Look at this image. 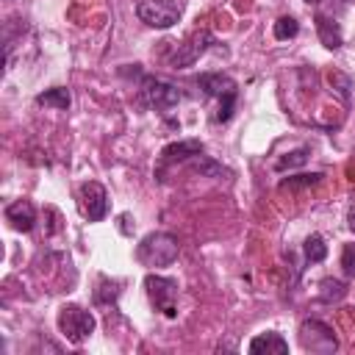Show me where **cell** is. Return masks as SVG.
<instances>
[{
  "label": "cell",
  "mask_w": 355,
  "mask_h": 355,
  "mask_svg": "<svg viewBox=\"0 0 355 355\" xmlns=\"http://www.w3.org/2000/svg\"><path fill=\"white\" fill-rule=\"evenodd\" d=\"M178 252H180V244H178V239L172 236V233H150V236H144L141 241H139V247H136V258H139V263H144V266H169V263H175L178 261Z\"/></svg>",
  "instance_id": "6da1fadb"
},
{
  "label": "cell",
  "mask_w": 355,
  "mask_h": 355,
  "mask_svg": "<svg viewBox=\"0 0 355 355\" xmlns=\"http://www.w3.org/2000/svg\"><path fill=\"white\" fill-rule=\"evenodd\" d=\"M183 8H186V0H139L136 14L144 25L164 31L183 17Z\"/></svg>",
  "instance_id": "7a4b0ae2"
},
{
  "label": "cell",
  "mask_w": 355,
  "mask_h": 355,
  "mask_svg": "<svg viewBox=\"0 0 355 355\" xmlns=\"http://www.w3.org/2000/svg\"><path fill=\"white\" fill-rule=\"evenodd\" d=\"M94 316H92V311H86V308H80V305H64L61 311H58V330H61V336L69 341V344H80V341H86L92 333H94Z\"/></svg>",
  "instance_id": "3957f363"
},
{
  "label": "cell",
  "mask_w": 355,
  "mask_h": 355,
  "mask_svg": "<svg viewBox=\"0 0 355 355\" xmlns=\"http://www.w3.org/2000/svg\"><path fill=\"white\" fill-rule=\"evenodd\" d=\"M300 344L308 352H319V355H330L338 349L336 333L330 324H324L322 319H305L300 324Z\"/></svg>",
  "instance_id": "277c9868"
},
{
  "label": "cell",
  "mask_w": 355,
  "mask_h": 355,
  "mask_svg": "<svg viewBox=\"0 0 355 355\" xmlns=\"http://www.w3.org/2000/svg\"><path fill=\"white\" fill-rule=\"evenodd\" d=\"M144 288L150 302L169 319L178 316V280L172 277H161V275H147L144 277Z\"/></svg>",
  "instance_id": "5b68a950"
},
{
  "label": "cell",
  "mask_w": 355,
  "mask_h": 355,
  "mask_svg": "<svg viewBox=\"0 0 355 355\" xmlns=\"http://www.w3.org/2000/svg\"><path fill=\"white\" fill-rule=\"evenodd\" d=\"M141 100L150 108H161L164 111V108H172V105L180 103V92H178V86H172V83H166L161 78L147 75L141 80Z\"/></svg>",
  "instance_id": "8992f818"
},
{
  "label": "cell",
  "mask_w": 355,
  "mask_h": 355,
  "mask_svg": "<svg viewBox=\"0 0 355 355\" xmlns=\"http://www.w3.org/2000/svg\"><path fill=\"white\" fill-rule=\"evenodd\" d=\"M214 42H216V39H214L211 31H197L189 42H183V44L175 50V55L169 58V67H172V69H186V67H191Z\"/></svg>",
  "instance_id": "52a82bcc"
},
{
  "label": "cell",
  "mask_w": 355,
  "mask_h": 355,
  "mask_svg": "<svg viewBox=\"0 0 355 355\" xmlns=\"http://www.w3.org/2000/svg\"><path fill=\"white\" fill-rule=\"evenodd\" d=\"M80 211L89 222H100L108 214V194L97 180L80 186Z\"/></svg>",
  "instance_id": "ba28073f"
},
{
  "label": "cell",
  "mask_w": 355,
  "mask_h": 355,
  "mask_svg": "<svg viewBox=\"0 0 355 355\" xmlns=\"http://www.w3.org/2000/svg\"><path fill=\"white\" fill-rule=\"evenodd\" d=\"M6 219L14 230L19 233H31L33 225H36V208L28 202V200H14L8 208H6Z\"/></svg>",
  "instance_id": "9c48e42d"
},
{
  "label": "cell",
  "mask_w": 355,
  "mask_h": 355,
  "mask_svg": "<svg viewBox=\"0 0 355 355\" xmlns=\"http://www.w3.org/2000/svg\"><path fill=\"white\" fill-rule=\"evenodd\" d=\"M200 89L208 94V97H227V94H236V80L225 72H205L197 78Z\"/></svg>",
  "instance_id": "30bf717a"
},
{
  "label": "cell",
  "mask_w": 355,
  "mask_h": 355,
  "mask_svg": "<svg viewBox=\"0 0 355 355\" xmlns=\"http://www.w3.org/2000/svg\"><path fill=\"white\" fill-rule=\"evenodd\" d=\"M202 150H205V144L200 139H180V141L161 150V164H180L191 155H200Z\"/></svg>",
  "instance_id": "8fae6325"
},
{
  "label": "cell",
  "mask_w": 355,
  "mask_h": 355,
  "mask_svg": "<svg viewBox=\"0 0 355 355\" xmlns=\"http://www.w3.org/2000/svg\"><path fill=\"white\" fill-rule=\"evenodd\" d=\"M250 352L252 355H261V352H275V355H286L288 352V341L280 336V333H275V330H269V333H261V336H255L252 341H250Z\"/></svg>",
  "instance_id": "7c38bea8"
},
{
  "label": "cell",
  "mask_w": 355,
  "mask_h": 355,
  "mask_svg": "<svg viewBox=\"0 0 355 355\" xmlns=\"http://www.w3.org/2000/svg\"><path fill=\"white\" fill-rule=\"evenodd\" d=\"M313 22H316L319 42H322L327 50H338V47H341V42H344L338 22H336V19H330V17H324V14H316V19H313Z\"/></svg>",
  "instance_id": "4fadbf2b"
},
{
  "label": "cell",
  "mask_w": 355,
  "mask_h": 355,
  "mask_svg": "<svg viewBox=\"0 0 355 355\" xmlns=\"http://www.w3.org/2000/svg\"><path fill=\"white\" fill-rule=\"evenodd\" d=\"M36 103H39V105H47V108L67 111V108H69V103H72V97H69V92H67L64 86H55V89L42 92V94L36 97Z\"/></svg>",
  "instance_id": "5bb4252c"
},
{
  "label": "cell",
  "mask_w": 355,
  "mask_h": 355,
  "mask_svg": "<svg viewBox=\"0 0 355 355\" xmlns=\"http://www.w3.org/2000/svg\"><path fill=\"white\" fill-rule=\"evenodd\" d=\"M344 294H347V283H341L336 277H324L319 283V300L322 302H338V300H344Z\"/></svg>",
  "instance_id": "9a60e30c"
},
{
  "label": "cell",
  "mask_w": 355,
  "mask_h": 355,
  "mask_svg": "<svg viewBox=\"0 0 355 355\" xmlns=\"http://www.w3.org/2000/svg\"><path fill=\"white\" fill-rule=\"evenodd\" d=\"M302 250H305V261H308V263H319V261L327 258V244H324V239H322L319 233L308 236L305 244H302Z\"/></svg>",
  "instance_id": "2e32d148"
},
{
  "label": "cell",
  "mask_w": 355,
  "mask_h": 355,
  "mask_svg": "<svg viewBox=\"0 0 355 355\" xmlns=\"http://www.w3.org/2000/svg\"><path fill=\"white\" fill-rule=\"evenodd\" d=\"M308 155H311V147H297V150L286 153L283 158H277L275 169H277V172H286V169H297V166H302V164L308 161Z\"/></svg>",
  "instance_id": "e0dca14e"
},
{
  "label": "cell",
  "mask_w": 355,
  "mask_h": 355,
  "mask_svg": "<svg viewBox=\"0 0 355 355\" xmlns=\"http://www.w3.org/2000/svg\"><path fill=\"white\" fill-rule=\"evenodd\" d=\"M272 33H275V39H277V42L294 39V36L300 33V22H297L294 17H277V22H275Z\"/></svg>",
  "instance_id": "ac0fdd59"
},
{
  "label": "cell",
  "mask_w": 355,
  "mask_h": 355,
  "mask_svg": "<svg viewBox=\"0 0 355 355\" xmlns=\"http://www.w3.org/2000/svg\"><path fill=\"white\" fill-rule=\"evenodd\" d=\"M322 172H311V175H294V178H288V180H283L280 183V189H311V186H316V183H322Z\"/></svg>",
  "instance_id": "d6986e66"
},
{
  "label": "cell",
  "mask_w": 355,
  "mask_h": 355,
  "mask_svg": "<svg viewBox=\"0 0 355 355\" xmlns=\"http://www.w3.org/2000/svg\"><path fill=\"white\" fill-rule=\"evenodd\" d=\"M327 80H330V86L336 89V94H338V97L347 103V100H349V89H352V80H349L344 72H336V69L327 75Z\"/></svg>",
  "instance_id": "ffe728a7"
},
{
  "label": "cell",
  "mask_w": 355,
  "mask_h": 355,
  "mask_svg": "<svg viewBox=\"0 0 355 355\" xmlns=\"http://www.w3.org/2000/svg\"><path fill=\"white\" fill-rule=\"evenodd\" d=\"M233 105H236V94L219 97V111H216V122H227L233 116Z\"/></svg>",
  "instance_id": "44dd1931"
},
{
  "label": "cell",
  "mask_w": 355,
  "mask_h": 355,
  "mask_svg": "<svg viewBox=\"0 0 355 355\" xmlns=\"http://www.w3.org/2000/svg\"><path fill=\"white\" fill-rule=\"evenodd\" d=\"M341 266L349 277H355V244H344L341 250Z\"/></svg>",
  "instance_id": "7402d4cb"
},
{
  "label": "cell",
  "mask_w": 355,
  "mask_h": 355,
  "mask_svg": "<svg viewBox=\"0 0 355 355\" xmlns=\"http://www.w3.org/2000/svg\"><path fill=\"white\" fill-rule=\"evenodd\" d=\"M194 169L200 172V175H222V172H227V169H222L219 164H214V161H202V164H194Z\"/></svg>",
  "instance_id": "603a6c76"
},
{
  "label": "cell",
  "mask_w": 355,
  "mask_h": 355,
  "mask_svg": "<svg viewBox=\"0 0 355 355\" xmlns=\"http://www.w3.org/2000/svg\"><path fill=\"white\" fill-rule=\"evenodd\" d=\"M347 222H349V230L355 233V205L349 208V214H347Z\"/></svg>",
  "instance_id": "cb8c5ba5"
},
{
  "label": "cell",
  "mask_w": 355,
  "mask_h": 355,
  "mask_svg": "<svg viewBox=\"0 0 355 355\" xmlns=\"http://www.w3.org/2000/svg\"><path fill=\"white\" fill-rule=\"evenodd\" d=\"M305 3H311V6H313V3H322V0H305Z\"/></svg>",
  "instance_id": "d4e9b609"
}]
</instances>
